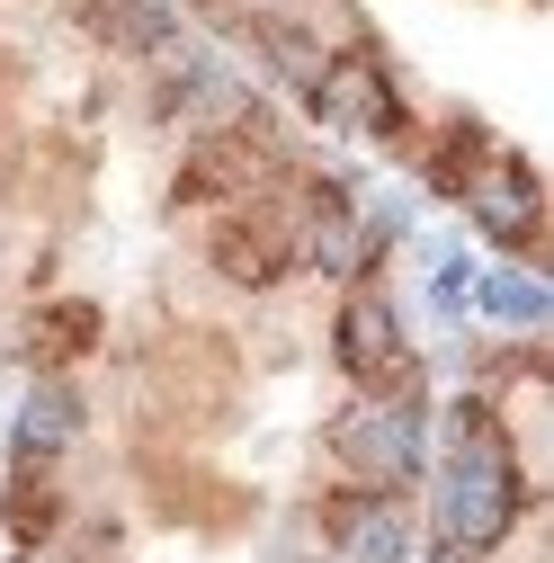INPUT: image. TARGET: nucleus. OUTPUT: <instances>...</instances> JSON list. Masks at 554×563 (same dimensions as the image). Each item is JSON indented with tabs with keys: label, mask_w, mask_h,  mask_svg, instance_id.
Returning a JSON list of instances; mask_svg holds the SVG:
<instances>
[{
	"label": "nucleus",
	"mask_w": 554,
	"mask_h": 563,
	"mask_svg": "<svg viewBox=\"0 0 554 563\" xmlns=\"http://www.w3.org/2000/svg\"><path fill=\"white\" fill-rule=\"evenodd\" d=\"M259 54H268V63H277V73H287L296 90H313V81H322V63H331V54H322V45H313L296 19H259Z\"/></svg>",
	"instance_id": "obj_12"
},
{
	"label": "nucleus",
	"mask_w": 554,
	"mask_h": 563,
	"mask_svg": "<svg viewBox=\"0 0 554 563\" xmlns=\"http://www.w3.org/2000/svg\"><path fill=\"white\" fill-rule=\"evenodd\" d=\"M259 162H251V134H206L197 144V162H188V197H224V188H242Z\"/></svg>",
	"instance_id": "obj_11"
},
{
	"label": "nucleus",
	"mask_w": 554,
	"mask_h": 563,
	"mask_svg": "<svg viewBox=\"0 0 554 563\" xmlns=\"http://www.w3.org/2000/svg\"><path fill=\"white\" fill-rule=\"evenodd\" d=\"M430 296H439L447 313H456V305L474 296V277H465V260H439V277H430Z\"/></svg>",
	"instance_id": "obj_14"
},
{
	"label": "nucleus",
	"mask_w": 554,
	"mask_h": 563,
	"mask_svg": "<svg viewBox=\"0 0 554 563\" xmlns=\"http://www.w3.org/2000/svg\"><path fill=\"white\" fill-rule=\"evenodd\" d=\"M510 519H519V474H510L501 439H492V430H465L456 456H447V483H439V528H447V545L474 554V545H492Z\"/></svg>",
	"instance_id": "obj_1"
},
{
	"label": "nucleus",
	"mask_w": 554,
	"mask_h": 563,
	"mask_svg": "<svg viewBox=\"0 0 554 563\" xmlns=\"http://www.w3.org/2000/svg\"><path fill=\"white\" fill-rule=\"evenodd\" d=\"M10 528H19L27 545H45V537L63 528V492H54L45 465H27V456H19V474H10Z\"/></svg>",
	"instance_id": "obj_10"
},
{
	"label": "nucleus",
	"mask_w": 554,
	"mask_h": 563,
	"mask_svg": "<svg viewBox=\"0 0 554 563\" xmlns=\"http://www.w3.org/2000/svg\"><path fill=\"white\" fill-rule=\"evenodd\" d=\"M215 268L233 277V287H268V277L287 268V242H277L268 224H224L215 233Z\"/></svg>",
	"instance_id": "obj_9"
},
{
	"label": "nucleus",
	"mask_w": 554,
	"mask_h": 563,
	"mask_svg": "<svg viewBox=\"0 0 554 563\" xmlns=\"http://www.w3.org/2000/svg\"><path fill=\"white\" fill-rule=\"evenodd\" d=\"M465 305H483V313H492V322H545V287H536V277H519V268H501V277H483V287L465 296Z\"/></svg>",
	"instance_id": "obj_13"
},
{
	"label": "nucleus",
	"mask_w": 554,
	"mask_h": 563,
	"mask_svg": "<svg viewBox=\"0 0 554 563\" xmlns=\"http://www.w3.org/2000/svg\"><path fill=\"white\" fill-rule=\"evenodd\" d=\"M90 27L125 54H170L179 45V19L162 10V0H90Z\"/></svg>",
	"instance_id": "obj_8"
},
{
	"label": "nucleus",
	"mask_w": 554,
	"mask_h": 563,
	"mask_svg": "<svg viewBox=\"0 0 554 563\" xmlns=\"http://www.w3.org/2000/svg\"><path fill=\"white\" fill-rule=\"evenodd\" d=\"M331 448H340V465L358 483L394 492V483L421 474V402H367V411H350L331 430Z\"/></svg>",
	"instance_id": "obj_2"
},
{
	"label": "nucleus",
	"mask_w": 554,
	"mask_h": 563,
	"mask_svg": "<svg viewBox=\"0 0 554 563\" xmlns=\"http://www.w3.org/2000/svg\"><path fill=\"white\" fill-rule=\"evenodd\" d=\"M465 206H474L483 242H501V251H528L536 224H545V197H536V170L528 162H483L474 188H465Z\"/></svg>",
	"instance_id": "obj_3"
},
{
	"label": "nucleus",
	"mask_w": 554,
	"mask_h": 563,
	"mask_svg": "<svg viewBox=\"0 0 554 563\" xmlns=\"http://www.w3.org/2000/svg\"><path fill=\"white\" fill-rule=\"evenodd\" d=\"M421 563H474V554H465V545H439V554H421Z\"/></svg>",
	"instance_id": "obj_15"
},
{
	"label": "nucleus",
	"mask_w": 554,
	"mask_h": 563,
	"mask_svg": "<svg viewBox=\"0 0 554 563\" xmlns=\"http://www.w3.org/2000/svg\"><path fill=\"white\" fill-rule=\"evenodd\" d=\"M313 117L331 125H358V134H402V99L385 90V73L367 54H340L322 63V81H313Z\"/></svg>",
	"instance_id": "obj_4"
},
{
	"label": "nucleus",
	"mask_w": 554,
	"mask_h": 563,
	"mask_svg": "<svg viewBox=\"0 0 554 563\" xmlns=\"http://www.w3.org/2000/svg\"><path fill=\"white\" fill-rule=\"evenodd\" d=\"M331 537L350 545V563H411V519L394 501H331Z\"/></svg>",
	"instance_id": "obj_7"
},
{
	"label": "nucleus",
	"mask_w": 554,
	"mask_h": 563,
	"mask_svg": "<svg viewBox=\"0 0 554 563\" xmlns=\"http://www.w3.org/2000/svg\"><path fill=\"white\" fill-rule=\"evenodd\" d=\"M73 439H81V394L63 385V376H45V385L19 402V456H27V465H54Z\"/></svg>",
	"instance_id": "obj_6"
},
{
	"label": "nucleus",
	"mask_w": 554,
	"mask_h": 563,
	"mask_svg": "<svg viewBox=\"0 0 554 563\" xmlns=\"http://www.w3.org/2000/svg\"><path fill=\"white\" fill-rule=\"evenodd\" d=\"M331 340H340V367H350L358 385H376V394L411 376V367H402V322H394L385 296H350V305H340V331H331Z\"/></svg>",
	"instance_id": "obj_5"
}]
</instances>
